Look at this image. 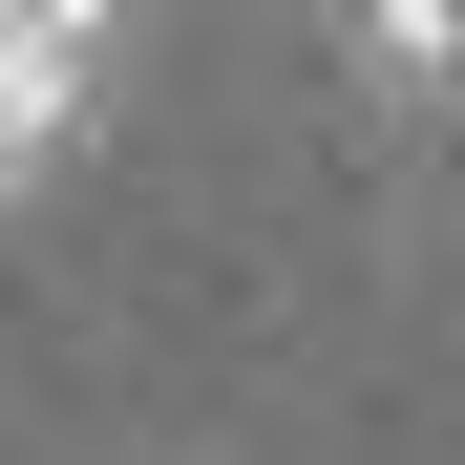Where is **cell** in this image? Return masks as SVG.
I'll return each mask as SVG.
<instances>
[{"label": "cell", "instance_id": "cell-1", "mask_svg": "<svg viewBox=\"0 0 465 465\" xmlns=\"http://www.w3.org/2000/svg\"><path fill=\"white\" fill-rule=\"evenodd\" d=\"M360 85L381 106H465V0H360Z\"/></svg>", "mask_w": 465, "mask_h": 465}, {"label": "cell", "instance_id": "cell-2", "mask_svg": "<svg viewBox=\"0 0 465 465\" xmlns=\"http://www.w3.org/2000/svg\"><path fill=\"white\" fill-rule=\"evenodd\" d=\"M64 127H85V64H0V191H22Z\"/></svg>", "mask_w": 465, "mask_h": 465}, {"label": "cell", "instance_id": "cell-3", "mask_svg": "<svg viewBox=\"0 0 465 465\" xmlns=\"http://www.w3.org/2000/svg\"><path fill=\"white\" fill-rule=\"evenodd\" d=\"M106 22H127V0H0V64H85Z\"/></svg>", "mask_w": 465, "mask_h": 465}]
</instances>
